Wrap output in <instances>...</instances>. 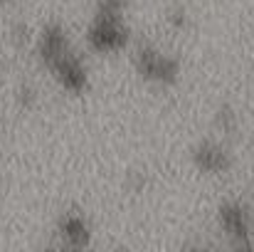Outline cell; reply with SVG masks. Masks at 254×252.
I'll return each mask as SVG.
<instances>
[{"instance_id": "obj_1", "label": "cell", "mask_w": 254, "mask_h": 252, "mask_svg": "<svg viewBox=\"0 0 254 252\" xmlns=\"http://www.w3.org/2000/svg\"><path fill=\"white\" fill-rule=\"evenodd\" d=\"M128 0H96L94 15L86 27V45L96 55H119L131 42V27L126 22Z\"/></svg>"}, {"instance_id": "obj_2", "label": "cell", "mask_w": 254, "mask_h": 252, "mask_svg": "<svg viewBox=\"0 0 254 252\" xmlns=\"http://www.w3.org/2000/svg\"><path fill=\"white\" fill-rule=\"evenodd\" d=\"M133 70L143 82L153 86H175L183 75L180 60L158 50L156 45H138L133 50Z\"/></svg>"}, {"instance_id": "obj_3", "label": "cell", "mask_w": 254, "mask_h": 252, "mask_svg": "<svg viewBox=\"0 0 254 252\" xmlns=\"http://www.w3.org/2000/svg\"><path fill=\"white\" fill-rule=\"evenodd\" d=\"M217 228L235 250L254 248V218L240 200H227L217 208Z\"/></svg>"}, {"instance_id": "obj_4", "label": "cell", "mask_w": 254, "mask_h": 252, "mask_svg": "<svg viewBox=\"0 0 254 252\" xmlns=\"http://www.w3.org/2000/svg\"><path fill=\"white\" fill-rule=\"evenodd\" d=\"M190 159H192V166L202 175H225L235 166L232 151L215 139H205V141L195 144Z\"/></svg>"}, {"instance_id": "obj_5", "label": "cell", "mask_w": 254, "mask_h": 252, "mask_svg": "<svg viewBox=\"0 0 254 252\" xmlns=\"http://www.w3.org/2000/svg\"><path fill=\"white\" fill-rule=\"evenodd\" d=\"M72 42H69V35L67 30L60 25V22H47L40 35H37V42H35V55L37 60L50 70L57 60H62L67 52H72Z\"/></svg>"}, {"instance_id": "obj_6", "label": "cell", "mask_w": 254, "mask_h": 252, "mask_svg": "<svg viewBox=\"0 0 254 252\" xmlns=\"http://www.w3.org/2000/svg\"><path fill=\"white\" fill-rule=\"evenodd\" d=\"M50 72H52L55 82L69 94H84L89 89V70H86V65L74 50L67 52L62 60H57L50 67Z\"/></svg>"}, {"instance_id": "obj_7", "label": "cell", "mask_w": 254, "mask_h": 252, "mask_svg": "<svg viewBox=\"0 0 254 252\" xmlns=\"http://www.w3.org/2000/svg\"><path fill=\"white\" fill-rule=\"evenodd\" d=\"M57 238L69 250H84L91 243V223L82 213H62L57 220Z\"/></svg>"}, {"instance_id": "obj_8", "label": "cell", "mask_w": 254, "mask_h": 252, "mask_svg": "<svg viewBox=\"0 0 254 252\" xmlns=\"http://www.w3.org/2000/svg\"><path fill=\"white\" fill-rule=\"evenodd\" d=\"M215 126H217V131L220 134H225V136H230L235 129H237V114H235V109L232 106H220L217 109V114H215Z\"/></svg>"}, {"instance_id": "obj_9", "label": "cell", "mask_w": 254, "mask_h": 252, "mask_svg": "<svg viewBox=\"0 0 254 252\" xmlns=\"http://www.w3.org/2000/svg\"><path fill=\"white\" fill-rule=\"evenodd\" d=\"M188 22H190V15H188V10L183 7V5H173L168 12V25L173 30H185L188 27Z\"/></svg>"}, {"instance_id": "obj_10", "label": "cell", "mask_w": 254, "mask_h": 252, "mask_svg": "<svg viewBox=\"0 0 254 252\" xmlns=\"http://www.w3.org/2000/svg\"><path fill=\"white\" fill-rule=\"evenodd\" d=\"M17 104L22 106V109H32L35 104H37V94H35V89L32 86H20L17 89Z\"/></svg>"}, {"instance_id": "obj_11", "label": "cell", "mask_w": 254, "mask_h": 252, "mask_svg": "<svg viewBox=\"0 0 254 252\" xmlns=\"http://www.w3.org/2000/svg\"><path fill=\"white\" fill-rule=\"evenodd\" d=\"M10 40H12L17 47H22V45L27 42V25H25V22H15L12 30H10Z\"/></svg>"}, {"instance_id": "obj_12", "label": "cell", "mask_w": 254, "mask_h": 252, "mask_svg": "<svg viewBox=\"0 0 254 252\" xmlns=\"http://www.w3.org/2000/svg\"><path fill=\"white\" fill-rule=\"evenodd\" d=\"M2 72H5V62H2V57H0V77H2Z\"/></svg>"}, {"instance_id": "obj_13", "label": "cell", "mask_w": 254, "mask_h": 252, "mask_svg": "<svg viewBox=\"0 0 254 252\" xmlns=\"http://www.w3.org/2000/svg\"><path fill=\"white\" fill-rule=\"evenodd\" d=\"M12 0H0V7H5V5H10Z\"/></svg>"}]
</instances>
